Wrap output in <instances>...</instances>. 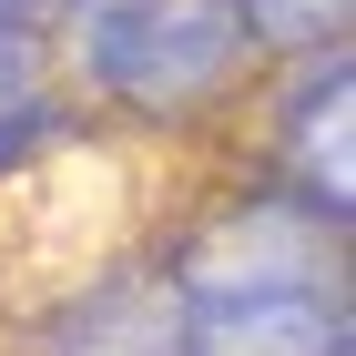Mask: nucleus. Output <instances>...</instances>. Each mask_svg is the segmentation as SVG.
I'll return each mask as SVG.
<instances>
[{
	"label": "nucleus",
	"mask_w": 356,
	"mask_h": 356,
	"mask_svg": "<svg viewBox=\"0 0 356 356\" xmlns=\"http://www.w3.org/2000/svg\"><path fill=\"white\" fill-rule=\"evenodd\" d=\"M346 102H356V51H305V61H275L254 82V184L305 204L316 224L346 234L356 224V153H346Z\"/></svg>",
	"instance_id": "7ed1b4c3"
},
{
	"label": "nucleus",
	"mask_w": 356,
	"mask_h": 356,
	"mask_svg": "<svg viewBox=\"0 0 356 356\" xmlns=\"http://www.w3.org/2000/svg\"><path fill=\"white\" fill-rule=\"evenodd\" d=\"M184 356H356L346 234L265 184L193 204L163 254Z\"/></svg>",
	"instance_id": "f257e3e1"
},
{
	"label": "nucleus",
	"mask_w": 356,
	"mask_h": 356,
	"mask_svg": "<svg viewBox=\"0 0 356 356\" xmlns=\"http://www.w3.org/2000/svg\"><path fill=\"white\" fill-rule=\"evenodd\" d=\"M234 10V31H245V51L265 61H305V51H336L356 21V0H224Z\"/></svg>",
	"instance_id": "39448f33"
},
{
	"label": "nucleus",
	"mask_w": 356,
	"mask_h": 356,
	"mask_svg": "<svg viewBox=\"0 0 356 356\" xmlns=\"http://www.w3.org/2000/svg\"><path fill=\"white\" fill-rule=\"evenodd\" d=\"M51 82L82 122H122L153 143L224 133L254 102L265 61L224 0H61L51 10Z\"/></svg>",
	"instance_id": "f03ea898"
},
{
	"label": "nucleus",
	"mask_w": 356,
	"mask_h": 356,
	"mask_svg": "<svg viewBox=\"0 0 356 356\" xmlns=\"http://www.w3.org/2000/svg\"><path fill=\"white\" fill-rule=\"evenodd\" d=\"M51 10L61 0H0V41H51Z\"/></svg>",
	"instance_id": "423d86ee"
},
{
	"label": "nucleus",
	"mask_w": 356,
	"mask_h": 356,
	"mask_svg": "<svg viewBox=\"0 0 356 356\" xmlns=\"http://www.w3.org/2000/svg\"><path fill=\"white\" fill-rule=\"evenodd\" d=\"M31 356H184L173 285L153 254H102L82 285H61L31 326Z\"/></svg>",
	"instance_id": "20e7f679"
}]
</instances>
